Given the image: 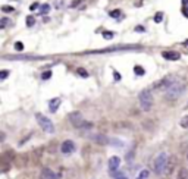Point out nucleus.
I'll use <instances>...</instances> for the list:
<instances>
[{
  "mask_svg": "<svg viewBox=\"0 0 188 179\" xmlns=\"http://www.w3.org/2000/svg\"><path fill=\"white\" fill-rule=\"evenodd\" d=\"M15 49H16V50H24V44L22 43H21V41H18V43H15Z\"/></svg>",
  "mask_w": 188,
  "mask_h": 179,
  "instance_id": "30",
  "label": "nucleus"
},
{
  "mask_svg": "<svg viewBox=\"0 0 188 179\" xmlns=\"http://www.w3.org/2000/svg\"><path fill=\"white\" fill-rule=\"evenodd\" d=\"M50 76H51V71H46V72H43V75H41V79H49Z\"/></svg>",
  "mask_w": 188,
  "mask_h": 179,
  "instance_id": "24",
  "label": "nucleus"
},
{
  "mask_svg": "<svg viewBox=\"0 0 188 179\" xmlns=\"http://www.w3.org/2000/svg\"><path fill=\"white\" fill-rule=\"evenodd\" d=\"M35 119L38 122L40 128L43 129L44 132H47V134H53L55 132V125H53V122L47 116H44L43 113H35Z\"/></svg>",
  "mask_w": 188,
  "mask_h": 179,
  "instance_id": "3",
  "label": "nucleus"
},
{
  "mask_svg": "<svg viewBox=\"0 0 188 179\" xmlns=\"http://www.w3.org/2000/svg\"><path fill=\"white\" fill-rule=\"evenodd\" d=\"M91 140L97 144H101V146H106V144H110V140L106 137V135H101V134H97V135H93Z\"/></svg>",
  "mask_w": 188,
  "mask_h": 179,
  "instance_id": "11",
  "label": "nucleus"
},
{
  "mask_svg": "<svg viewBox=\"0 0 188 179\" xmlns=\"http://www.w3.org/2000/svg\"><path fill=\"white\" fill-rule=\"evenodd\" d=\"M7 22H9V19L7 18H3L2 19V24H0V28H5L6 25H7Z\"/></svg>",
  "mask_w": 188,
  "mask_h": 179,
  "instance_id": "31",
  "label": "nucleus"
},
{
  "mask_svg": "<svg viewBox=\"0 0 188 179\" xmlns=\"http://www.w3.org/2000/svg\"><path fill=\"white\" fill-rule=\"evenodd\" d=\"M34 22H35V19H34V16H31V15H29V16L27 18V25H28V27H33Z\"/></svg>",
  "mask_w": 188,
  "mask_h": 179,
  "instance_id": "23",
  "label": "nucleus"
},
{
  "mask_svg": "<svg viewBox=\"0 0 188 179\" xmlns=\"http://www.w3.org/2000/svg\"><path fill=\"white\" fill-rule=\"evenodd\" d=\"M7 75H9L7 71H2V73H0V81H5V79L7 78Z\"/></svg>",
  "mask_w": 188,
  "mask_h": 179,
  "instance_id": "28",
  "label": "nucleus"
},
{
  "mask_svg": "<svg viewBox=\"0 0 188 179\" xmlns=\"http://www.w3.org/2000/svg\"><path fill=\"white\" fill-rule=\"evenodd\" d=\"M134 73H135V75H144L145 71H144L143 66H135L134 68Z\"/></svg>",
  "mask_w": 188,
  "mask_h": 179,
  "instance_id": "19",
  "label": "nucleus"
},
{
  "mask_svg": "<svg viewBox=\"0 0 188 179\" xmlns=\"http://www.w3.org/2000/svg\"><path fill=\"white\" fill-rule=\"evenodd\" d=\"M113 178H115V179H127V176L122 173V172H116V173L113 175Z\"/></svg>",
  "mask_w": 188,
  "mask_h": 179,
  "instance_id": "26",
  "label": "nucleus"
},
{
  "mask_svg": "<svg viewBox=\"0 0 188 179\" xmlns=\"http://www.w3.org/2000/svg\"><path fill=\"white\" fill-rule=\"evenodd\" d=\"M168 159H169V156H168L166 153H160L159 156L156 157L154 164H153V169H154V173H156V175L165 173V169H166V163H168Z\"/></svg>",
  "mask_w": 188,
  "mask_h": 179,
  "instance_id": "4",
  "label": "nucleus"
},
{
  "mask_svg": "<svg viewBox=\"0 0 188 179\" xmlns=\"http://www.w3.org/2000/svg\"><path fill=\"white\" fill-rule=\"evenodd\" d=\"M59 106H60V98H51V100L49 101V109H50V112H53L55 113L57 109H59Z\"/></svg>",
  "mask_w": 188,
  "mask_h": 179,
  "instance_id": "13",
  "label": "nucleus"
},
{
  "mask_svg": "<svg viewBox=\"0 0 188 179\" xmlns=\"http://www.w3.org/2000/svg\"><path fill=\"white\" fill-rule=\"evenodd\" d=\"M49 11H50V6H49V5H43L41 7H40V13H41V15H44V13H47Z\"/></svg>",
  "mask_w": 188,
  "mask_h": 179,
  "instance_id": "20",
  "label": "nucleus"
},
{
  "mask_svg": "<svg viewBox=\"0 0 188 179\" xmlns=\"http://www.w3.org/2000/svg\"><path fill=\"white\" fill-rule=\"evenodd\" d=\"M184 44H185V46H188V41H185V43H184Z\"/></svg>",
  "mask_w": 188,
  "mask_h": 179,
  "instance_id": "37",
  "label": "nucleus"
},
{
  "mask_svg": "<svg viewBox=\"0 0 188 179\" xmlns=\"http://www.w3.org/2000/svg\"><path fill=\"white\" fill-rule=\"evenodd\" d=\"M77 72H78V75H81V76H88V72H87L85 69H83V68H79Z\"/></svg>",
  "mask_w": 188,
  "mask_h": 179,
  "instance_id": "25",
  "label": "nucleus"
},
{
  "mask_svg": "<svg viewBox=\"0 0 188 179\" xmlns=\"http://www.w3.org/2000/svg\"><path fill=\"white\" fill-rule=\"evenodd\" d=\"M59 178V175H56L51 169L46 168L41 170V175H40V179H57Z\"/></svg>",
  "mask_w": 188,
  "mask_h": 179,
  "instance_id": "10",
  "label": "nucleus"
},
{
  "mask_svg": "<svg viewBox=\"0 0 188 179\" xmlns=\"http://www.w3.org/2000/svg\"><path fill=\"white\" fill-rule=\"evenodd\" d=\"M113 78L116 79V81H119V79H121V75H119L116 71H113Z\"/></svg>",
  "mask_w": 188,
  "mask_h": 179,
  "instance_id": "33",
  "label": "nucleus"
},
{
  "mask_svg": "<svg viewBox=\"0 0 188 179\" xmlns=\"http://www.w3.org/2000/svg\"><path fill=\"white\" fill-rule=\"evenodd\" d=\"M187 3H188V0H182V5H184V7L187 6Z\"/></svg>",
  "mask_w": 188,
  "mask_h": 179,
  "instance_id": "36",
  "label": "nucleus"
},
{
  "mask_svg": "<svg viewBox=\"0 0 188 179\" xmlns=\"http://www.w3.org/2000/svg\"><path fill=\"white\" fill-rule=\"evenodd\" d=\"M2 11L5 12V13H11V12H13L15 9H13L12 6H2Z\"/></svg>",
  "mask_w": 188,
  "mask_h": 179,
  "instance_id": "22",
  "label": "nucleus"
},
{
  "mask_svg": "<svg viewBox=\"0 0 188 179\" xmlns=\"http://www.w3.org/2000/svg\"><path fill=\"white\" fill-rule=\"evenodd\" d=\"M103 38L112 40L113 38V33H112V31H105V33H103Z\"/></svg>",
  "mask_w": 188,
  "mask_h": 179,
  "instance_id": "21",
  "label": "nucleus"
},
{
  "mask_svg": "<svg viewBox=\"0 0 188 179\" xmlns=\"http://www.w3.org/2000/svg\"><path fill=\"white\" fill-rule=\"evenodd\" d=\"M182 13H184V16H185V18H188V7H184Z\"/></svg>",
  "mask_w": 188,
  "mask_h": 179,
  "instance_id": "34",
  "label": "nucleus"
},
{
  "mask_svg": "<svg viewBox=\"0 0 188 179\" xmlns=\"http://www.w3.org/2000/svg\"><path fill=\"white\" fill-rule=\"evenodd\" d=\"M138 100H140V107L144 112H150L153 107V95L149 90H143L138 94Z\"/></svg>",
  "mask_w": 188,
  "mask_h": 179,
  "instance_id": "2",
  "label": "nucleus"
},
{
  "mask_svg": "<svg viewBox=\"0 0 188 179\" xmlns=\"http://www.w3.org/2000/svg\"><path fill=\"white\" fill-rule=\"evenodd\" d=\"M184 91H185V84L181 82V81H175L169 88L166 90V98L168 100H177L184 94Z\"/></svg>",
  "mask_w": 188,
  "mask_h": 179,
  "instance_id": "1",
  "label": "nucleus"
},
{
  "mask_svg": "<svg viewBox=\"0 0 188 179\" xmlns=\"http://www.w3.org/2000/svg\"><path fill=\"white\" fill-rule=\"evenodd\" d=\"M38 3H37V2H35V3H33V5H31V7H29V11H35V9H38Z\"/></svg>",
  "mask_w": 188,
  "mask_h": 179,
  "instance_id": "32",
  "label": "nucleus"
},
{
  "mask_svg": "<svg viewBox=\"0 0 188 179\" xmlns=\"http://www.w3.org/2000/svg\"><path fill=\"white\" fill-rule=\"evenodd\" d=\"M27 159H28V156L27 154H22V156H18V159H16V163L19 164V166H25L27 164Z\"/></svg>",
  "mask_w": 188,
  "mask_h": 179,
  "instance_id": "15",
  "label": "nucleus"
},
{
  "mask_svg": "<svg viewBox=\"0 0 188 179\" xmlns=\"http://www.w3.org/2000/svg\"><path fill=\"white\" fill-rule=\"evenodd\" d=\"M69 120H71V123L75 126V128H79V126H81V123L84 122L83 113H81V112H72L71 115H69Z\"/></svg>",
  "mask_w": 188,
  "mask_h": 179,
  "instance_id": "6",
  "label": "nucleus"
},
{
  "mask_svg": "<svg viewBox=\"0 0 188 179\" xmlns=\"http://www.w3.org/2000/svg\"><path fill=\"white\" fill-rule=\"evenodd\" d=\"M119 164H121V159H119L118 156H112L110 159H109V172L112 173V176L118 172Z\"/></svg>",
  "mask_w": 188,
  "mask_h": 179,
  "instance_id": "7",
  "label": "nucleus"
},
{
  "mask_svg": "<svg viewBox=\"0 0 188 179\" xmlns=\"http://www.w3.org/2000/svg\"><path fill=\"white\" fill-rule=\"evenodd\" d=\"M162 56L165 57L166 60H179L181 59V55L177 51H163Z\"/></svg>",
  "mask_w": 188,
  "mask_h": 179,
  "instance_id": "12",
  "label": "nucleus"
},
{
  "mask_svg": "<svg viewBox=\"0 0 188 179\" xmlns=\"http://www.w3.org/2000/svg\"><path fill=\"white\" fill-rule=\"evenodd\" d=\"M177 79H173L172 76H165V78H162L159 79V81H156L154 84L151 85V88H154V90H168L169 87H171L173 82H175Z\"/></svg>",
  "mask_w": 188,
  "mask_h": 179,
  "instance_id": "5",
  "label": "nucleus"
},
{
  "mask_svg": "<svg viewBox=\"0 0 188 179\" xmlns=\"http://www.w3.org/2000/svg\"><path fill=\"white\" fill-rule=\"evenodd\" d=\"M91 128H93V123L87 122V120H84V122L81 123V126H79L78 129H91Z\"/></svg>",
  "mask_w": 188,
  "mask_h": 179,
  "instance_id": "17",
  "label": "nucleus"
},
{
  "mask_svg": "<svg viewBox=\"0 0 188 179\" xmlns=\"http://www.w3.org/2000/svg\"><path fill=\"white\" fill-rule=\"evenodd\" d=\"M110 16L112 18H119V16H121V11H119V9H116V11H112L110 12Z\"/></svg>",
  "mask_w": 188,
  "mask_h": 179,
  "instance_id": "27",
  "label": "nucleus"
},
{
  "mask_svg": "<svg viewBox=\"0 0 188 179\" xmlns=\"http://www.w3.org/2000/svg\"><path fill=\"white\" fill-rule=\"evenodd\" d=\"M177 179H188V169L185 168H181L178 170V175H177Z\"/></svg>",
  "mask_w": 188,
  "mask_h": 179,
  "instance_id": "14",
  "label": "nucleus"
},
{
  "mask_svg": "<svg viewBox=\"0 0 188 179\" xmlns=\"http://www.w3.org/2000/svg\"><path fill=\"white\" fill-rule=\"evenodd\" d=\"M187 160H188V153H187Z\"/></svg>",
  "mask_w": 188,
  "mask_h": 179,
  "instance_id": "38",
  "label": "nucleus"
},
{
  "mask_svg": "<svg viewBox=\"0 0 188 179\" xmlns=\"http://www.w3.org/2000/svg\"><path fill=\"white\" fill-rule=\"evenodd\" d=\"M60 151L63 154H71V153H74V151H75V142L71 140L63 141L62 146H60Z\"/></svg>",
  "mask_w": 188,
  "mask_h": 179,
  "instance_id": "8",
  "label": "nucleus"
},
{
  "mask_svg": "<svg viewBox=\"0 0 188 179\" xmlns=\"http://www.w3.org/2000/svg\"><path fill=\"white\" fill-rule=\"evenodd\" d=\"M135 31H144V28H143V27H137V28H135Z\"/></svg>",
  "mask_w": 188,
  "mask_h": 179,
  "instance_id": "35",
  "label": "nucleus"
},
{
  "mask_svg": "<svg viewBox=\"0 0 188 179\" xmlns=\"http://www.w3.org/2000/svg\"><path fill=\"white\" fill-rule=\"evenodd\" d=\"M150 176V172L147 170V169H144V170H141L140 172V175L137 176V179H147Z\"/></svg>",
  "mask_w": 188,
  "mask_h": 179,
  "instance_id": "16",
  "label": "nucleus"
},
{
  "mask_svg": "<svg viewBox=\"0 0 188 179\" xmlns=\"http://www.w3.org/2000/svg\"><path fill=\"white\" fill-rule=\"evenodd\" d=\"M162 18H163V13H162V12H159V13H156V16H154V22H160V21H162Z\"/></svg>",
  "mask_w": 188,
  "mask_h": 179,
  "instance_id": "29",
  "label": "nucleus"
},
{
  "mask_svg": "<svg viewBox=\"0 0 188 179\" xmlns=\"http://www.w3.org/2000/svg\"><path fill=\"white\" fill-rule=\"evenodd\" d=\"M177 166V157L175 156H169L168 163H166V169H165V175H171L173 172V169Z\"/></svg>",
  "mask_w": 188,
  "mask_h": 179,
  "instance_id": "9",
  "label": "nucleus"
},
{
  "mask_svg": "<svg viewBox=\"0 0 188 179\" xmlns=\"http://www.w3.org/2000/svg\"><path fill=\"white\" fill-rule=\"evenodd\" d=\"M179 125H181V128H188V115L182 116V119L179 120Z\"/></svg>",
  "mask_w": 188,
  "mask_h": 179,
  "instance_id": "18",
  "label": "nucleus"
}]
</instances>
